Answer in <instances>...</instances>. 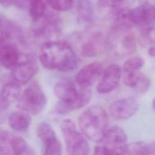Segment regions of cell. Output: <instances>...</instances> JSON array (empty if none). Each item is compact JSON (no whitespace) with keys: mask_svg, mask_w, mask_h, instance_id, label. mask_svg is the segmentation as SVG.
I'll return each mask as SVG.
<instances>
[{"mask_svg":"<svg viewBox=\"0 0 155 155\" xmlns=\"http://www.w3.org/2000/svg\"><path fill=\"white\" fill-rule=\"evenodd\" d=\"M39 59L45 68L61 72H70L77 68L79 59L68 43L61 41H47L39 48Z\"/></svg>","mask_w":155,"mask_h":155,"instance_id":"1","label":"cell"},{"mask_svg":"<svg viewBox=\"0 0 155 155\" xmlns=\"http://www.w3.org/2000/svg\"><path fill=\"white\" fill-rule=\"evenodd\" d=\"M54 94L59 99L56 111L65 114L85 106L91 100V91L88 88L79 86L71 78H63L55 84Z\"/></svg>","mask_w":155,"mask_h":155,"instance_id":"2","label":"cell"},{"mask_svg":"<svg viewBox=\"0 0 155 155\" xmlns=\"http://www.w3.org/2000/svg\"><path fill=\"white\" fill-rule=\"evenodd\" d=\"M78 124L86 137L93 142H100L108 128L109 118L102 107L93 105L80 114Z\"/></svg>","mask_w":155,"mask_h":155,"instance_id":"3","label":"cell"},{"mask_svg":"<svg viewBox=\"0 0 155 155\" xmlns=\"http://www.w3.org/2000/svg\"><path fill=\"white\" fill-rule=\"evenodd\" d=\"M60 128L68 154L87 155L90 153V147L88 142L78 130L71 119H64L60 124Z\"/></svg>","mask_w":155,"mask_h":155,"instance_id":"4","label":"cell"},{"mask_svg":"<svg viewBox=\"0 0 155 155\" xmlns=\"http://www.w3.org/2000/svg\"><path fill=\"white\" fill-rule=\"evenodd\" d=\"M18 101V107L28 113H40L47 104V97L43 90L36 82L30 84L21 93Z\"/></svg>","mask_w":155,"mask_h":155,"instance_id":"5","label":"cell"},{"mask_svg":"<svg viewBox=\"0 0 155 155\" xmlns=\"http://www.w3.org/2000/svg\"><path fill=\"white\" fill-rule=\"evenodd\" d=\"M77 49L83 56L91 58L101 54L107 45V39L100 31H92L79 35Z\"/></svg>","mask_w":155,"mask_h":155,"instance_id":"6","label":"cell"},{"mask_svg":"<svg viewBox=\"0 0 155 155\" xmlns=\"http://www.w3.org/2000/svg\"><path fill=\"white\" fill-rule=\"evenodd\" d=\"M108 41L114 53L119 56L130 55L136 48V38L131 29L111 28Z\"/></svg>","mask_w":155,"mask_h":155,"instance_id":"7","label":"cell"},{"mask_svg":"<svg viewBox=\"0 0 155 155\" xmlns=\"http://www.w3.org/2000/svg\"><path fill=\"white\" fill-rule=\"evenodd\" d=\"M33 34L41 39H51L59 35L61 31V21L53 12H46L40 18L33 21Z\"/></svg>","mask_w":155,"mask_h":155,"instance_id":"8","label":"cell"},{"mask_svg":"<svg viewBox=\"0 0 155 155\" xmlns=\"http://www.w3.org/2000/svg\"><path fill=\"white\" fill-rule=\"evenodd\" d=\"M100 142L107 148L109 154H127V136L120 127L108 128Z\"/></svg>","mask_w":155,"mask_h":155,"instance_id":"9","label":"cell"},{"mask_svg":"<svg viewBox=\"0 0 155 155\" xmlns=\"http://www.w3.org/2000/svg\"><path fill=\"white\" fill-rule=\"evenodd\" d=\"M12 70V79L19 85L29 82L38 70V65L35 58L25 53L21 61Z\"/></svg>","mask_w":155,"mask_h":155,"instance_id":"10","label":"cell"},{"mask_svg":"<svg viewBox=\"0 0 155 155\" xmlns=\"http://www.w3.org/2000/svg\"><path fill=\"white\" fill-rule=\"evenodd\" d=\"M130 18L133 26L141 28L153 27L155 18L154 6L150 2H143L133 8H130Z\"/></svg>","mask_w":155,"mask_h":155,"instance_id":"11","label":"cell"},{"mask_svg":"<svg viewBox=\"0 0 155 155\" xmlns=\"http://www.w3.org/2000/svg\"><path fill=\"white\" fill-rule=\"evenodd\" d=\"M139 108V103L136 98L128 97L114 101L109 107V112L112 117L117 120H126L132 117Z\"/></svg>","mask_w":155,"mask_h":155,"instance_id":"12","label":"cell"},{"mask_svg":"<svg viewBox=\"0 0 155 155\" xmlns=\"http://www.w3.org/2000/svg\"><path fill=\"white\" fill-rule=\"evenodd\" d=\"M122 76V68L116 64L110 65L102 74V78L97 86V91L101 94L109 93L119 85Z\"/></svg>","mask_w":155,"mask_h":155,"instance_id":"13","label":"cell"},{"mask_svg":"<svg viewBox=\"0 0 155 155\" xmlns=\"http://www.w3.org/2000/svg\"><path fill=\"white\" fill-rule=\"evenodd\" d=\"M143 65V59L139 57L128 59L124 63L122 74L125 85L134 88L137 85L144 75L140 71Z\"/></svg>","mask_w":155,"mask_h":155,"instance_id":"14","label":"cell"},{"mask_svg":"<svg viewBox=\"0 0 155 155\" xmlns=\"http://www.w3.org/2000/svg\"><path fill=\"white\" fill-rule=\"evenodd\" d=\"M24 54L20 51L16 43L0 40V64L5 68L12 69L21 61Z\"/></svg>","mask_w":155,"mask_h":155,"instance_id":"15","label":"cell"},{"mask_svg":"<svg viewBox=\"0 0 155 155\" xmlns=\"http://www.w3.org/2000/svg\"><path fill=\"white\" fill-rule=\"evenodd\" d=\"M104 71L103 65L101 63L91 62L78 71L74 77V81L81 87L88 88L102 76Z\"/></svg>","mask_w":155,"mask_h":155,"instance_id":"16","label":"cell"},{"mask_svg":"<svg viewBox=\"0 0 155 155\" xmlns=\"http://www.w3.org/2000/svg\"><path fill=\"white\" fill-rule=\"evenodd\" d=\"M0 40H7L22 44L24 41L23 30L15 22L0 16Z\"/></svg>","mask_w":155,"mask_h":155,"instance_id":"17","label":"cell"},{"mask_svg":"<svg viewBox=\"0 0 155 155\" xmlns=\"http://www.w3.org/2000/svg\"><path fill=\"white\" fill-rule=\"evenodd\" d=\"M19 141V136L7 130H0V154H16Z\"/></svg>","mask_w":155,"mask_h":155,"instance_id":"18","label":"cell"},{"mask_svg":"<svg viewBox=\"0 0 155 155\" xmlns=\"http://www.w3.org/2000/svg\"><path fill=\"white\" fill-rule=\"evenodd\" d=\"M76 12L79 24L87 27L92 23L94 18V8L91 0H79Z\"/></svg>","mask_w":155,"mask_h":155,"instance_id":"19","label":"cell"},{"mask_svg":"<svg viewBox=\"0 0 155 155\" xmlns=\"http://www.w3.org/2000/svg\"><path fill=\"white\" fill-rule=\"evenodd\" d=\"M31 119L28 113L25 111H14L11 113L8 117L10 127L17 131L27 130L30 124Z\"/></svg>","mask_w":155,"mask_h":155,"instance_id":"20","label":"cell"},{"mask_svg":"<svg viewBox=\"0 0 155 155\" xmlns=\"http://www.w3.org/2000/svg\"><path fill=\"white\" fill-rule=\"evenodd\" d=\"M1 91L4 99L8 105L17 101L21 93L20 85L13 79L5 82Z\"/></svg>","mask_w":155,"mask_h":155,"instance_id":"21","label":"cell"},{"mask_svg":"<svg viewBox=\"0 0 155 155\" xmlns=\"http://www.w3.org/2000/svg\"><path fill=\"white\" fill-rule=\"evenodd\" d=\"M155 143L154 142H136L128 144L127 154L139 155H154Z\"/></svg>","mask_w":155,"mask_h":155,"instance_id":"22","label":"cell"},{"mask_svg":"<svg viewBox=\"0 0 155 155\" xmlns=\"http://www.w3.org/2000/svg\"><path fill=\"white\" fill-rule=\"evenodd\" d=\"M36 133L44 144L47 143L57 138L51 125L45 122H42L38 124L36 128Z\"/></svg>","mask_w":155,"mask_h":155,"instance_id":"23","label":"cell"},{"mask_svg":"<svg viewBox=\"0 0 155 155\" xmlns=\"http://www.w3.org/2000/svg\"><path fill=\"white\" fill-rule=\"evenodd\" d=\"M28 10L33 21L36 20L46 12L47 3L45 0H30Z\"/></svg>","mask_w":155,"mask_h":155,"instance_id":"24","label":"cell"},{"mask_svg":"<svg viewBox=\"0 0 155 155\" xmlns=\"http://www.w3.org/2000/svg\"><path fill=\"white\" fill-rule=\"evenodd\" d=\"M125 0H98V7L102 11L114 14L121 8L125 7Z\"/></svg>","mask_w":155,"mask_h":155,"instance_id":"25","label":"cell"},{"mask_svg":"<svg viewBox=\"0 0 155 155\" xmlns=\"http://www.w3.org/2000/svg\"><path fill=\"white\" fill-rule=\"evenodd\" d=\"M140 44L145 46H149L154 43V27H149L141 28V33L139 37Z\"/></svg>","mask_w":155,"mask_h":155,"instance_id":"26","label":"cell"},{"mask_svg":"<svg viewBox=\"0 0 155 155\" xmlns=\"http://www.w3.org/2000/svg\"><path fill=\"white\" fill-rule=\"evenodd\" d=\"M52 9L56 12L69 10L73 5V0H45Z\"/></svg>","mask_w":155,"mask_h":155,"instance_id":"27","label":"cell"},{"mask_svg":"<svg viewBox=\"0 0 155 155\" xmlns=\"http://www.w3.org/2000/svg\"><path fill=\"white\" fill-rule=\"evenodd\" d=\"M62 153L61 143L58 138L44 144V154L45 155H60Z\"/></svg>","mask_w":155,"mask_h":155,"instance_id":"28","label":"cell"},{"mask_svg":"<svg viewBox=\"0 0 155 155\" xmlns=\"http://www.w3.org/2000/svg\"><path fill=\"white\" fill-rule=\"evenodd\" d=\"M30 0H13L14 5L20 10L28 9Z\"/></svg>","mask_w":155,"mask_h":155,"instance_id":"29","label":"cell"},{"mask_svg":"<svg viewBox=\"0 0 155 155\" xmlns=\"http://www.w3.org/2000/svg\"><path fill=\"white\" fill-rule=\"evenodd\" d=\"M8 104L4 99L1 91L0 90V111L5 110L8 108Z\"/></svg>","mask_w":155,"mask_h":155,"instance_id":"30","label":"cell"},{"mask_svg":"<svg viewBox=\"0 0 155 155\" xmlns=\"http://www.w3.org/2000/svg\"><path fill=\"white\" fill-rule=\"evenodd\" d=\"M0 3L2 6L8 7L13 4V0H0Z\"/></svg>","mask_w":155,"mask_h":155,"instance_id":"31","label":"cell"},{"mask_svg":"<svg viewBox=\"0 0 155 155\" xmlns=\"http://www.w3.org/2000/svg\"><path fill=\"white\" fill-rule=\"evenodd\" d=\"M148 53L151 57L154 56V55H155V49H154V47L153 45L150 47V48L148 50Z\"/></svg>","mask_w":155,"mask_h":155,"instance_id":"32","label":"cell"}]
</instances>
